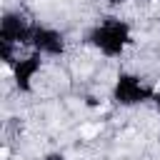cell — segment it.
<instances>
[{
    "label": "cell",
    "mask_w": 160,
    "mask_h": 160,
    "mask_svg": "<svg viewBox=\"0 0 160 160\" xmlns=\"http://www.w3.org/2000/svg\"><path fill=\"white\" fill-rule=\"evenodd\" d=\"M0 70H2V75H5V78H10V75H12V70H10V65H2Z\"/></svg>",
    "instance_id": "3957f363"
},
{
    "label": "cell",
    "mask_w": 160,
    "mask_h": 160,
    "mask_svg": "<svg viewBox=\"0 0 160 160\" xmlns=\"http://www.w3.org/2000/svg\"><path fill=\"white\" fill-rule=\"evenodd\" d=\"M98 132H100V125H82L80 128V135L82 138H95Z\"/></svg>",
    "instance_id": "6da1fadb"
},
{
    "label": "cell",
    "mask_w": 160,
    "mask_h": 160,
    "mask_svg": "<svg viewBox=\"0 0 160 160\" xmlns=\"http://www.w3.org/2000/svg\"><path fill=\"white\" fill-rule=\"evenodd\" d=\"M10 158V150L8 148H0V160H8Z\"/></svg>",
    "instance_id": "7a4b0ae2"
}]
</instances>
